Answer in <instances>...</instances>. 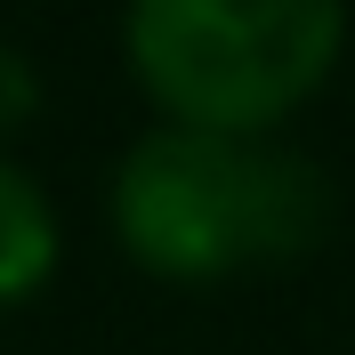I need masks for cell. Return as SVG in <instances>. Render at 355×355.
Masks as SVG:
<instances>
[{"instance_id":"cell-3","label":"cell","mask_w":355,"mask_h":355,"mask_svg":"<svg viewBox=\"0 0 355 355\" xmlns=\"http://www.w3.org/2000/svg\"><path fill=\"white\" fill-rule=\"evenodd\" d=\"M65 266V218L24 162L0 154V315L33 307Z\"/></svg>"},{"instance_id":"cell-2","label":"cell","mask_w":355,"mask_h":355,"mask_svg":"<svg viewBox=\"0 0 355 355\" xmlns=\"http://www.w3.org/2000/svg\"><path fill=\"white\" fill-rule=\"evenodd\" d=\"M347 57V0H121V65L154 121L283 137Z\"/></svg>"},{"instance_id":"cell-1","label":"cell","mask_w":355,"mask_h":355,"mask_svg":"<svg viewBox=\"0 0 355 355\" xmlns=\"http://www.w3.org/2000/svg\"><path fill=\"white\" fill-rule=\"evenodd\" d=\"M339 194L291 137L154 121L105 178V226L137 275L170 291H218L299 266L331 243Z\"/></svg>"},{"instance_id":"cell-4","label":"cell","mask_w":355,"mask_h":355,"mask_svg":"<svg viewBox=\"0 0 355 355\" xmlns=\"http://www.w3.org/2000/svg\"><path fill=\"white\" fill-rule=\"evenodd\" d=\"M41 97H49V89H41V65H33L8 33H0V146H8V137H24L33 121H41Z\"/></svg>"}]
</instances>
